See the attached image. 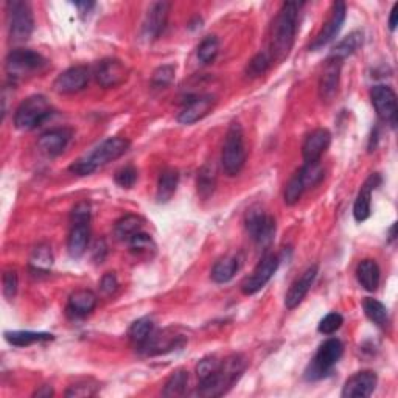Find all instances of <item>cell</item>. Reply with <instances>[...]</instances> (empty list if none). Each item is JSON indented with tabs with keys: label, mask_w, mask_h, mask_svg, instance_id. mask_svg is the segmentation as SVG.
<instances>
[{
	"label": "cell",
	"mask_w": 398,
	"mask_h": 398,
	"mask_svg": "<svg viewBox=\"0 0 398 398\" xmlns=\"http://www.w3.org/2000/svg\"><path fill=\"white\" fill-rule=\"evenodd\" d=\"M380 184L381 178L380 175H377V173L365 179V182L363 184V187L355 199V204H353V216H355L356 223H364L365 220H369L372 214V191Z\"/></svg>",
	"instance_id": "obj_22"
},
{
	"label": "cell",
	"mask_w": 398,
	"mask_h": 398,
	"mask_svg": "<svg viewBox=\"0 0 398 398\" xmlns=\"http://www.w3.org/2000/svg\"><path fill=\"white\" fill-rule=\"evenodd\" d=\"M318 272H319L318 265H313L291 285L285 296V306L288 310H294V308L302 304V300L305 299L308 291H310V288L314 284V280H316Z\"/></svg>",
	"instance_id": "obj_23"
},
{
	"label": "cell",
	"mask_w": 398,
	"mask_h": 398,
	"mask_svg": "<svg viewBox=\"0 0 398 398\" xmlns=\"http://www.w3.org/2000/svg\"><path fill=\"white\" fill-rule=\"evenodd\" d=\"M130 140L123 137H109L103 140L100 145L86 154L85 157H81L70 165V171L76 176H89L94 171H97L100 166L106 165L112 160L120 159L123 154L130 150Z\"/></svg>",
	"instance_id": "obj_3"
},
{
	"label": "cell",
	"mask_w": 398,
	"mask_h": 398,
	"mask_svg": "<svg viewBox=\"0 0 398 398\" xmlns=\"http://www.w3.org/2000/svg\"><path fill=\"white\" fill-rule=\"evenodd\" d=\"M246 358L243 355H232L223 359L220 367L214 374L199 381L198 395L201 397H221L240 380L246 370Z\"/></svg>",
	"instance_id": "obj_2"
},
{
	"label": "cell",
	"mask_w": 398,
	"mask_h": 398,
	"mask_svg": "<svg viewBox=\"0 0 398 398\" xmlns=\"http://www.w3.org/2000/svg\"><path fill=\"white\" fill-rule=\"evenodd\" d=\"M305 184L302 181V178L299 175V171L294 175L290 181H288L286 187H285V204L286 205H294L299 202V199L302 198V195L305 193Z\"/></svg>",
	"instance_id": "obj_40"
},
{
	"label": "cell",
	"mask_w": 398,
	"mask_h": 398,
	"mask_svg": "<svg viewBox=\"0 0 398 398\" xmlns=\"http://www.w3.org/2000/svg\"><path fill=\"white\" fill-rule=\"evenodd\" d=\"M70 139H72V131L69 128H56V130L44 132L37 139V148L47 157H58L66 150Z\"/></svg>",
	"instance_id": "obj_20"
},
{
	"label": "cell",
	"mask_w": 398,
	"mask_h": 398,
	"mask_svg": "<svg viewBox=\"0 0 398 398\" xmlns=\"http://www.w3.org/2000/svg\"><path fill=\"white\" fill-rule=\"evenodd\" d=\"M92 252H94V260L97 263H101L103 260H105V255L107 254V246H106L105 240H98L97 243H95Z\"/></svg>",
	"instance_id": "obj_50"
},
{
	"label": "cell",
	"mask_w": 398,
	"mask_h": 398,
	"mask_svg": "<svg viewBox=\"0 0 398 398\" xmlns=\"http://www.w3.org/2000/svg\"><path fill=\"white\" fill-rule=\"evenodd\" d=\"M299 6L297 2H286L282 5L275 17L271 30V44H269V55L272 61L282 62L290 55L297 33Z\"/></svg>",
	"instance_id": "obj_1"
},
{
	"label": "cell",
	"mask_w": 398,
	"mask_h": 398,
	"mask_svg": "<svg viewBox=\"0 0 398 398\" xmlns=\"http://www.w3.org/2000/svg\"><path fill=\"white\" fill-rule=\"evenodd\" d=\"M8 10V30L10 37L15 42H25L33 33L35 17L28 2L12 0L6 3Z\"/></svg>",
	"instance_id": "obj_8"
},
{
	"label": "cell",
	"mask_w": 398,
	"mask_h": 398,
	"mask_svg": "<svg viewBox=\"0 0 398 398\" xmlns=\"http://www.w3.org/2000/svg\"><path fill=\"white\" fill-rule=\"evenodd\" d=\"M144 220L137 215H126L115 223L114 234L117 236V240L128 243L132 236L144 232Z\"/></svg>",
	"instance_id": "obj_27"
},
{
	"label": "cell",
	"mask_w": 398,
	"mask_h": 398,
	"mask_svg": "<svg viewBox=\"0 0 398 398\" xmlns=\"http://www.w3.org/2000/svg\"><path fill=\"white\" fill-rule=\"evenodd\" d=\"M364 35L363 31H352L349 36L343 37L335 47H333L330 58H336V60L344 61L347 56H352L355 51L359 50V47L363 46Z\"/></svg>",
	"instance_id": "obj_30"
},
{
	"label": "cell",
	"mask_w": 398,
	"mask_h": 398,
	"mask_svg": "<svg viewBox=\"0 0 398 398\" xmlns=\"http://www.w3.org/2000/svg\"><path fill=\"white\" fill-rule=\"evenodd\" d=\"M189 386V372L184 369L176 370L165 383L164 397H181L185 394Z\"/></svg>",
	"instance_id": "obj_34"
},
{
	"label": "cell",
	"mask_w": 398,
	"mask_h": 398,
	"mask_svg": "<svg viewBox=\"0 0 398 398\" xmlns=\"http://www.w3.org/2000/svg\"><path fill=\"white\" fill-rule=\"evenodd\" d=\"M51 115V106L44 95H31L24 100L15 114V126L19 131H31L41 126Z\"/></svg>",
	"instance_id": "obj_7"
},
{
	"label": "cell",
	"mask_w": 398,
	"mask_h": 398,
	"mask_svg": "<svg viewBox=\"0 0 398 398\" xmlns=\"http://www.w3.org/2000/svg\"><path fill=\"white\" fill-rule=\"evenodd\" d=\"M89 236H91V224H72L67 239V252L72 259H80L85 255Z\"/></svg>",
	"instance_id": "obj_25"
},
{
	"label": "cell",
	"mask_w": 398,
	"mask_h": 398,
	"mask_svg": "<svg viewBox=\"0 0 398 398\" xmlns=\"http://www.w3.org/2000/svg\"><path fill=\"white\" fill-rule=\"evenodd\" d=\"M98 384L92 381V380H86L81 383L72 384L67 390H66V397H72V398H80V397H92L97 394L98 390Z\"/></svg>",
	"instance_id": "obj_43"
},
{
	"label": "cell",
	"mask_w": 398,
	"mask_h": 398,
	"mask_svg": "<svg viewBox=\"0 0 398 398\" xmlns=\"http://www.w3.org/2000/svg\"><path fill=\"white\" fill-rule=\"evenodd\" d=\"M246 230L257 245L266 248L272 243L275 235V220L260 207H252L246 214Z\"/></svg>",
	"instance_id": "obj_10"
},
{
	"label": "cell",
	"mask_w": 398,
	"mask_h": 398,
	"mask_svg": "<svg viewBox=\"0 0 398 398\" xmlns=\"http://www.w3.org/2000/svg\"><path fill=\"white\" fill-rule=\"evenodd\" d=\"M280 265L279 255L275 254H268L261 259V261L257 265L254 269V272L249 275V277L243 282L241 291L246 296H252V294L259 293L261 288H265L269 280L274 277V274L277 272Z\"/></svg>",
	"instance_id": "obj_11"
},
{
	"label": "cell",
	"mask_w": 398,
	"mask_h": 398,
	"mask_svg": "<svg viewBox=\"0 0 398 398\" xmlns=\"http://www.w3.org/2000/svg\"><path fill=\"white\" fill-rule=\"evenodd\" d=\"M215 97L214 95H196V97H190L185 101L184 107L178 115V121L182 125H193L196 121L202 120L205 115L211 112L215 106Z\"/></svg>",
	"instance_id": "obj_16"
},
{
	"label": "cell",
	"mask_w": 398,
	"mask_h": 398,
	"mask_svg": "<svg viewBox=\"0 0 398 398\" xmlns=\"http://www.w3.org/2000/svg\"><path fill=\"white\" fill-rule=\"evenodd\" d=\"M344 345L336 338H330L319 345L316 355L311 359L310 365L305 370V378L308 381L322 380L333 370L339 359L343 358Z\"/></svg>",
	"instance_id": "obj_6"
},
{
	"label": "cell",
	"mask_w": 398,
	"mask_h": 398,
	"mask_svg": "<svg viewBox=\"0 0 398 398\" xmlns=\"http://www.w3.org/2000/svg\"><path fill=\"white\" fill-rule=\"evenodd\" d=\"M216 166L214 164H205L198 173V193L202 199H207L214 195L216 187Z\"/></svg>",
	"instance_id": "obj_33"
},
{
	"label": "cell",
	"mask_w": 398,
	"mask_h": 398,
	"mask_svg": "<svg viewBox=\"0 0 398 398\" xmlns=\"http://www.w3.org/2000/svg\"><path fill=\"white\" fill-rule=\"evenodd\" d=\"M70 224H91V204L81 201L70 211Z\"/></svg>",
	"instance_id": "obj_45"
},
{
	"label": "cell",
	"mask_w": 398,
	"mask_h": 398,
	"mask_svg": "<svg viewBox=\"0 0 398 398\" xmlns=\"http://www.w3.org/2000/svg\"><path fill=\"white\" fill-rule=\"evenodd\" d=\"M187 338L176 329H165L159 331H153L146 341L139 345V350L145 356H159L166 353L182 349Z\"/></svg>",
	"instance_id": "obj_9"
},
{
	"label": "cell",
	"mask_w": 398,
	"mask_h": 398,
	"mask_svg": "<svg viewBox=\"0 0 398 398\" xmlns=\"http://www.w3.org/2000/svg\"><path fill=\"white\" fill-rule=\"evenodd\" d=\"M100 288H101V291L105 293V294H114L115 291L119 290V279H117V275H115L114 272H106V274L101 277Z\"/></svg>",
	"instance_id": "obj_49"
},
{
	"label": "cell",
	"mask_w": 398,
	"mask_h": 398,
	"mask_svg": "<svg viewBox=\"0 0 398 398\" xmlns=\"http://www.w3.org/2000/svg\"><path fill=\"white\" fill-rule=\"evenodd\" d=\"M221 364V359H218L216 356H207L199 361V364L196 365V375H198V380H205V378L210 377L214 372L220 367Z\"/></svg>",
	"instance_id": "obj_47"
},
{
	"label": "cell",
	"mask_w": 398,
	"mask_h": 398,
	"mask_svg": "<svg viewBox=\"0 0 398 398\" xmlns=\"http://www.w3.org/2000/svg\"><path fill=\"white\" fill-rule=\"evenodd\" d=\"M73 5L76 6V8L80 10V12H81L83 16L89 15V12H91V10L95 6L94 2H76V3H73Z\"/></svg>",
	"instance_id": "obj_51"
},
{
	"label": "cell",
	"mask_w": 398,
	"mask_h": 398,
	"mask_svg": "<svg viewBox=\"0 0 398 398\" xmlns=\"http://www.w3.org/2000/svg\"><path fill=\"white\" fill-rule=\"evenodd\" d=\"M5 339L16 347H28L36 343L53 341L55 336L41 331H5Z\"/></svg>",
	"instance_id": "obj_29"
},
{
	"label": "cell",
	"mask_w": 398,
	"mask_h": 398,
	"mask_svg": "<svg viewBox=\"0 0 398 398\" xmlns=\"http://www.w3.org/2000/svg\"><path fill=\"white\" fill-rule=\"evenodd\" d=\"M51 395H53V389H51L50 386H41L33 394V397H51Z\"/></svg>",
	"instance_id": "obj_53"
},
{
	"label": "cell",
	"mask_w": 398,
	"mask_h": 398,
	"mask_svg": "<svg viewBox=\"0 0 398 398\" xmlns=\"http://www.w3.org/2000/svg\"><path fill=\"white\" fill-rule=\"evenodd\" d=\"M363 310L370 322H374L377 327H380V329H386V327L389 325L388 308L384 306L380 300L372 299V297L364 299Z\"/></svg>",
	"instance_id": "obj_32"
},
{
	"label": "cell",
	"mask_w": 398,
	"mask_h": 398,
	"mask_svg": "<svg viewBox=\"0 0 398 398\" xmlns=\"http://www.w3.org/2000/svg\"><path fill=\"white\" fill-rule=\"evenodd\" d=\"M128 245H130V250L137 257H153V254L156 252V243L153 241L151 235L145 234V232H140L136 236H132V239L128 241Z\"/></svg>",
	"instance_id": "obj_36"
},
{
	"label": "cell",
	"mask_w": 398,
	"mask_h": 398,
	"mask_svg": "<svg viewBox=\"0 0 398 398\" xmlns=\"http://www.w3.org/2000/svg\"><path fill=\"white\" fill-rule=\"evenodd\" d=\"M97 306V296L89 290H78L69 297L67 316L70 319H85Z\"/></svg>",
	"instance_id": "obj_24"
},
{
	"label": "cell",
	"mask_w": 398,
	"mask_h": 398,
	"mask_svg": "<svg viewBox=\"0 0 398 398\" xmlns=\"http://www.w3.org/2000/svg\"><path fill=\"white\" fill-rule=\"evenodd\" d=\"M272 58L269 55V51H260L257 53L252 60L249 61L246 67V75L249 78H259V76L265 75L266 70L271 67Z\"/></svg>",
	"instance_id": "obj_38"
},
{
	"label": "cell",
	"mask_w": 398,
	"mask_h": 398,
	"mask_svg": "<svg viewBox=\"0 0 398 398\" xmlns=\"http://www.w3.org/2000/svg\"><path fill=\"white\" fill-rule=\"evenodd\" d=\"M341 69L343 61L329 56L319 78V97L322 101L330 103L338 95L339 81H341Z\"/></svg>",
	"instance_id": "obj_15"
},
{
	"label": "cell",
	"mask_w": 398,
	"mask_h": 398,
	"mask_svg": "<svg viewBox=\"0 0 398 398\" xmlns=\"http://www.w3.org/2000/svg\"><path fill=\"white\" fill-rule=\"evenodd\" d=\"M176 67L173 64H165V66H160L159 69L154 70L153 78H151V86L154 89H165L168 87L173 80H175Z\"/></svg>",
	"instance_id": "obj_41"
},
{
	"label": "cell",
	"mask_w": 398,
	"mask_h": 398,
	"mask_svg": "<svg viewBox=\"0 0 398 398\" xmlns=\"http://www.w3.org/2000/svg\"><path fill=\"white\" fill-rule=\"evenodd\" d=\"M378 384V377L375 372L363 370L352 375L345 381L341 397L344 398H365L374 394Z\"/></svg>",
	"instance_id": "obj_18"
},
{
	"label": "cell",
	"mask_w": 398,
	"mask_h": 398,
	"mask_svg": "<svg viewBox=\"0 0 398 398\" xmlns=\"http://www.w3.org/2000/svg\"><path fill=\"white\" fill-rule=\"evenodd\" d=\"M47 66V60L37 51L28 49H15L10 51L5 61L6 75L11 83H17Z\"/></svg>",
	"instance_id": "obj_5"
},
{
	"label": "cell",
	"mask_w": 398,
	"mask_h": 398,
	"mask_svg": "<svg viewBox=\"0 0 398 398\" xmlns=\"http://www.w3.org/2000/svg\"><path fill=\"white\" fill-rule=\"evenodd\" d=\"M345 16H347V8H345V3L344 2L333 3L331 15L329 17V21L324 24L322 30H320L318 36L314 37V41L311 42V46H310V50L318 51L320 49H324L327 44H330L333 40H335L339 31H341L344 22H345Z\"/></svg>",
	"instance_id": "obj_14"
},
{
	"label": "cell",
	"mask_w": 398,
	"mask_h": 398,
	"mask_svg": "<svg viewBox=\"0 0 398 398\" xmlns=\"http://www.w3.org/2000/svg\"><path fill=\"white\" fill-rule=\"evenodd\" d=\"M343 324H344V318L339 313L333 311V313L327 314V316L320 320L318 325V330L319 333H322V335H333V333L341 329Z\"/></svg>",
	"instance_id": "obj_44"
},
{
	"label": "cell",
	"mask_w": 398,
	"mask_h": 398,
	"mask_svg": "<svg viewBox=\"0 0 398 398\" xmlns=\"http://www.w3.org/2000/svg\"><path fill=\"white\" fill-rule=\"evenodd\" d=\"M91 72L85 66H75L62 72L53 83V89L58 94L70 95L83 91L87 86Z\"/></svg>",
	"instance_id": "obj_17"
},
{
	"label": "cell",
	"mask_w": 398,
	"mask_h": 398,
	"mask_svg": "<svg viewBox=\"0 0 398 398\" xmlns=\"http://www.w3.org/2000/svg\"><path fill=\"white\" fill-rule=\"evenodd\" d=\"M170 6L168 2H156L151 5L144 24V35L146 40L154 41L164 33L166 21H168Z\"/></svg>",
	"instance_id": "obj_21"
},
{
	"label": "cell",
	"mask_w": 398,
	"mask_h": 398,
	"mask_svg": "<svg viewBox=\"0 0 398 398\" xmlns=\"http://www.w3.org/2000/svg\"><path fill=\"white\" fill-rule=\"evenodd\" d=\"M218 51H220V41H218L215 36L204 37L202 42L199 44L198 47V60L202 64L214 62L215 58L218 56Z\"/></svg>",
	"instance_id": "obj_39"
},
{
	"label": "cell",
	"mask_w": 398,
	"mask_h": 398,
	"mask_svg": "<svg viewBox=\"0 0 398 398\" xmlns=\"http://www.w3.org/2000/svg\"><path fill=\"white\" fill-rule=\"evenodd\" d=\"M115 182L121 189H132L134 184L137 182V170L131 165L123 166V168L115 173Z\"/></svg>",
	"instance_id": "obj_46"
},
{
	"label": "cell",
	"mask_w": 398,
	"mask_h": 398,
	"mask_svg": "<svg viewBox=\"0 0 398 398\" xmlns=\"http://www.w3.org/2000/svg\"><path fill=\"white\" fill-rule=\"evenodd\" d=\"M331 144V134L325 128H318L311 134H308L304 146H302V156H304L305 164L319 162L325 151L329 150Z\"/></svg>",
	"instance_id": "obj_19"
},
{
	"label": "cell",
	"mask_w": 398,
	"mask_h": 398,
	"mask_svg": "<svg viewBox=\"0 0 398 398\" xmlns=\"http://www.w3.org/2000/svg\"><path fill=\"white\" fill-rule=\"evenodd\" d=\"M31 268L35 271H47V269L53 265V255H51V250L49 246H37L35 249L33 255H31L30 260Z\"/></svg>",
	"instance_id": "obj_42"
},
{
	"label": "cell",
	"mask_w": 398,
	"mask_h": 398,
	"mask_svg": "<svg viewBox=\"0 0 398 398\" xmlns=\"http://www.w3.org/2000/svg\"><path fill=\"white\" fill-rule=\"evenodd\" d=\"M299 175L305 184V189H313L322 182L325 171L320 162H313V164H305L302 166L299 170Z\"/></svg>",
	"instance_id": "obj_37"
},
{
	"label": "cell",
	"mask_w": 398,
	"mask_h": 398,
	"mask_svg": "<svg viewBox=\"0 0 398 398\" xmlns=\"http://www.w3.org/2000/svg\"><path fill=\"white\" fill-rule=\"evenodd\" d=\"M370 100L378 114V117H380L384 123L395 128L398 107H397V95L394 92V89L386 85H377L372 87Z\"/></svg>",
	"instance_id": "obj_12"
},
{
	"label": "cell",
	"mask_w": 398,
	"mask_h": 398,
	"mask_svg": "<svg viewBox=\"0 0 398 398\" xmlns=\"http://www.w3.org/2000/svg\"><path fill=\"white\" fill-rule=\"evenodd\" d=\"M239 268H240L239 259H235V257H224V259L216 261L215 266L211 268L210 277L215 284H227V282L235 277Z\"/></svg>",
	"instance_id": "obj_31"
},
{
	"label": "cell",
	"mask_w": 398,
	"mask_h": 398,
	"mask_svg": "<svg viewBox=\"0 0 398 398\" xmlns=\"http://www.w3.org/2000/svg\"><path fill=\"white\" fill-rule=\"evenodd\" d=\"M356 279L365 291L375 293L380 286V268H378L375 260H363L356 268Z\"/></svg>",
	"instance_id": "obj_26"
},
{
	"label": "cell",
	"mask_w": 398,
	"mask_h": 398,
	"mask_svg": "<svg viewBox=\"0 0 398 398\" xmlns=\"http://www.w3.org/2000/svg\"><path fill=\"white\" fill-rule=\"evenodd\" d=\"M17 285H19L17 272L16 271H6L3 274V296L8 300L15 299L16 293H17Z\"/></svg>",
	"instance_id": "obj_48"
},
{
	"label": "cell",
	"mask_w": 398,
	"mask_h": 398,
	"mask_svg": "<svg viewBox=\"0 0 398 398\" xmlns=\"http://www.w3.org/2000/svg\"><path fill=\"white\" fill-rule=\"evenodd\" d=\"M246 146H245V134L239 121H232L224 139L223 153H221V165L227 176L240 175L243 166L246 164Z\"/></svg>",
	"instance_id": "obj_4"
},
{
	"label": "cell",
	"mask_w": 398,
	"mask_h": 398,
	"mask_svg": "<svg viewBox=\"0 0 398 398\" xmlns=\"http://www.w3.org/2000/svg\"><path fill=\"white\" fill-rule=\"evenodd\" d=\"M154 331V322L151 318H140L136 322H132V325L128 330V336H130L131 341L137 345H142L146 339L151 336V333Z\"/></svg>",
	"instance_id": "obj_35"
},
{
	"label": "cell",
	"mask_w": 398,
	"mask_h": 398,
	"mask_svg": "<svg viewBox=\"0 0 398 398\" xmlns=\"http://www.w3.org/2000/svg\"><path fill=\"white\" fill-rule=\"evenodd\" d=\"M397 22H398V3H395L392 11H390V17H389V28H390V31H395Z\"/></svg>",
	"instance_id": "obj_52"
},
{
	"label": "cell",
	"mask_w": 398,
	"mask_h": 398,
	"mask_svg": "<svg viewBox=\"0 0 398 398\" xmlns=\"http://www.w3.org/2000/svg\"><path fill=\"white\" fill-rule=\"evenodd\" d=\"M179 184V173L178 170L168 168L160 173L159 182H157V191H156V199L159 204L168 202L170 199L175 196L176 189Z\"/></svg>",
	"instance_id": "obj_28"
},
{
	"label": "cell",
	"mask_w": 398,
	"mask_h": 398,
	"mask_svg": "<svg viewBox=\"0 0 398 398\" xmlns=\"http://www.w3.org/2000/svg\"><path fill=\"white\" fill-rule=\"evenodd\" d=\"M94 76L101 87L112 89L123 85L128 76H130V70L120 60L107 58V60H103L95 66Z\"/></svg>",
	"instance_id": "obj_13"
}]
</instances>
